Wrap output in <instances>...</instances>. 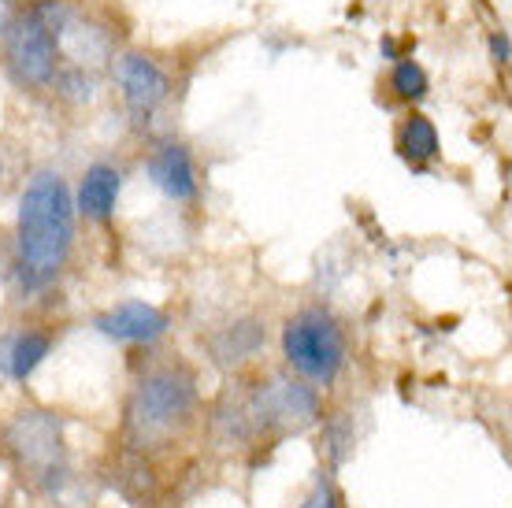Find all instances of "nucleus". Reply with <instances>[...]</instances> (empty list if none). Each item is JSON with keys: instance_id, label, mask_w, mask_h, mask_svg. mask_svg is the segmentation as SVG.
<instances>
[{"instance_id": "1", "label": "nucleus", "mask_w": 512, "mask_h": 508, "mask_svg": "<svg viewBox=\"0 0 512 508\" xmlns=\"http://www.w3.org/2000/svg\"><path fill=\"white\" fill-rule=\"evenodd\" d=\"M75 249V193L56 167H41L26 182L15 219V256L26 290H45Z\"/></svg>"}, {"instance_id": "2", "label": "nucleus", "mask_w": 512, "mask_h": 508, "mask_svg": "<svg viewBox=\"0 0 512 508\" xmlns=\"http://www.w3.org/2000/svg\"><path fill=\"white\" fill-rule=\"evenodd\" d=\"M197 408V375L182 364L153 368L127 401V431L134 442H160L186 427Z\"/></svg>"}, {"instance_id": "3", "label": "nucleus", "mask_w": 512, "mask_h": 508, "mask_svg": "<svg viewBox=\"0 0 512 508\" xmlns=\"http://www.w3.org/2000/svg\"><path fill=\"white\" fill-rule=\"evenodd\" d=\"M282 356L305 382L331 386L349 360L346 331L327 308H301L282 327Z\"/></svg>"}, {"instance_id": "4", "label": "nucleus", "mask_w": 512, "mask_h": 508, "mask_svg": "<svg viewBox=\"0 0 512 508\" xmlns=\"http://www.w3.org/2000/svg\"><path fill=\"white\" fill-rule=\"evenodd\" d=\"M8 453L19 471H26L38 486L56 494L67 479V442L64 420L49 408H26L8 427Z\"/></svg>"}, {"instance_id": "5", "label": "nucleus", "mask_w": 512, "mask_h": 508, "mask_svg": "<svg viewBox=\"0 0 512 508\" xmlns=\"http://www.w3.org/2000/svg\"><path fill=\"white\" fill-rule=\"evenodd\" d=\"M4 64L12 78L26 89H49L52 75L60 67V38L45 15L34 4L15 8L12 23L4 30Z\"/></svg>"}, {"instance_id": "6", "label": "nucleus", "mask_w": 512, "mask_h": 508, "mask_svg": "<svg viewBox=\"0 0 512 508\" xmlns=\"http://www.w3.org/2000/svg\"><path fill=\"white\" fill-rule=\"evenodd\" d=\"M245 420L249 431H268V434H301L312 423H320V394L316 386L294 375H271L245 401Z\"/></svg>"}, {"instance_id": "7", "label": "nucleus", "mask_w": 512, "mask_h": 508, "mask_svg": "<svg viewBox=\"0 0 512 508\" xmlns=\"http://www.w3.org/2000/svg\"><path fill=\"white\" fill-rule=\"evenodd\" d=\"M112 78H116L119 97H123L130 119H134L138 127L153 123L156 112L171 101V89H175L167 67L160 64V60H153L149 52H138V49H127L112 56Z\"/></svg>"}, {"instance_id": "8", "label": "nucleus", "mask_w": 512, "mask_h": 508, "mask_svg": "<svg viewBox=\"0 0 512 508\" xmlns=\"http://www.w3.org/2000/svg\"><path fill=\"white\" fill-rule=\"evenodd\" d=\"M145 175L167 201L190 204L201 193V178H197V160H193L190 145L179 138H164L149 149L145 160Z\"/></svg>"}, {"instance_id": "9", "label": "nucleus", "mask_w": 512, "mask_h": 508, "mask_svg": "<svg viewBox=\"0 0 512 508\" xmlns=\"http://www.w3.org/2000/svg\"><path fill=\"white\" fill-rule=\"evenodd\" d=\"M93 327L112 338V342L123 345H149L156 338H164L171 319H167L164 308L149 305V301H123V305L108 308L101 316L93 319Z\"/></svg>"}, {"instance_id": "10", "label": "nucleus", "mask_w": 512, "mask_h": 508, "mask_svg": "<svg viewBox=\"0 0 512 508\" xmlns=\"http://www.w3.org/2000/svg\"><path fill=\"white\" fill-rule=\"evenodd\" d=\"M264 345H268V331H264V323L253 316H242L227 323V327H219L212 338H208V356H212V364L223 371H238L245 368L249 360L264 353Z\"/></svg>"}, {"instance_id": "11", "label": "nucleus", "mask_w": 512, "mask_h": 508, "mask_svg": "<svg viewBox=\"0 0 512 508\" xmlns=\"http://www.w3.org/2000/svg\"><path fill=\"white\" fill-rule=\"evenodd\" d=\"M119 193H123V171L116 164H90L78 182L75 212L93 223H108L116 216Z\"/></svg>"}, {"instance_id": "12", "label": "nucleus", "mask_w": 512, "mask_h": 508, "mask_svg": "<svg viewBox=\"0 0 512 508\" xmlns=\"http://www.w3.org/2000/svg\"><path fill=\"white\" fill-rule=\"evenodd\" d=\"M397 156L409 167H427L431 160H438L442 141H438V127L423 112H409L397 127Z\"/></svg>"}, {"instance_id": "13", "label": "nucleus", "mask_w": 512, "mask_h": 508, "mask_svg": "<svg viewBox=\"0 0 512 508\" xmlns=\"http://www.w3.org/2000/svg\"><path fill=\"white\" fill-rule=\"evenodd\" d=\"M52 353V334L49 331H23L15 334L12 345H8V353L0 356V364L4 371L12 375L15 382H26L34 371L45 364V356Z\"/></svg>"}, {"instance_id": "14", "label": "nucleus", "mask_w": 512, "mask_h": 508, "mask_svg": "<svg viewBox=\"0 0 512 508\" xmlns=\"http://www.w3.org/2000/svg\"><path fill=\"white\" fill-rule=\"evenodd\" d=\"M49 89H56V97H64V101H71V104H90L93 97H97V78H93V71H86V67L64 64V60H60Z\"/></svg>"}, {"instance_id": "15", "label": "nucleus", "mask_w": 512, "mask_h": 508, "mask_svg": "<svg viewBox=\"0 0 512 508\" xmlns=\"http://www.w3.org/2000/svg\"><path fill=\"white\" fill-rule=\"evenodd\" d=\"M390 89H394L397 101L405 104H416L427 97V89H431V78L423 71L416 60H397L394 71H390Z\"/></svg>"}, {"instance_id": "16", "label": "nucleus", "mask_w": 512, "mask_h": 508, "mask_svg": "<svg viewBox=\"0 0 512 508\" xmlns=\"http://www.w3.org/2000/svg\"><path fill=\"white\" fill-rule=\"evenodd\" d=\"M301 508H342V501H338V490H334V483L327 479V475L312 486V494L305 497V505H301Z\"/></svg>"}, {"instance_id": "17", "label": "nucleus", "mask_w": 512, "mask_h": 508, "mask_svg": "<svg viewBox=\"0 0 512 508\" xmlns=\"http://www.w3.org/2000/svg\"><path fill=\"white\" fill-rule=\"evenodd\" d=\"M487 45H490V60H494V64L498 67L509 64V34H505V30H490Z\"/></svg>"}, {"instance_id": "18", "label": "nucleus", "mask_w": 512, "mask_h": 508, "mask_svg": "<svg viewBox=\"0 0 512 508\" xmlns=\"http://www.w3.org/2000/svg\"><path fill=\"white\" fill-rule=\"evenodd\" d=\"M26 4H30V0H26Z\"/></svg>"}]
</instances>
